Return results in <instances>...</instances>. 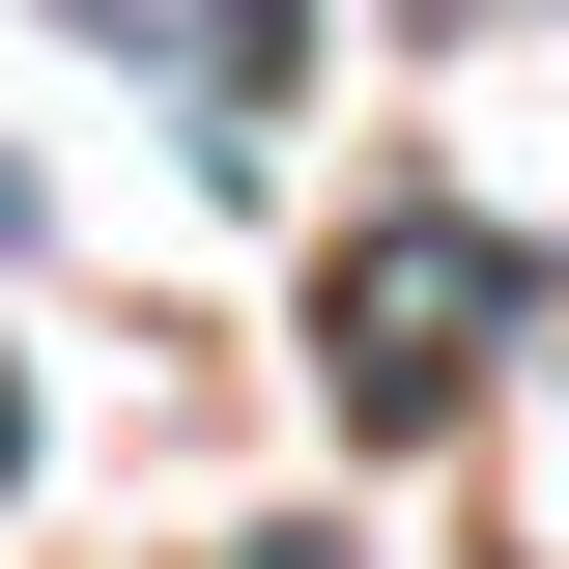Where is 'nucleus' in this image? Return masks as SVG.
<instances>
[{"instance_id":"f257e3e1","label":"nucleus","mask_w":569,"mask_h":569,"mask_svg":"<svg viewBox=\"0 0 569 569\" xmlns=\"http://www.w3.org/2000/svg\"><path fill=\"white\" fill-rule=\"evenodd\" d=\"M485 342H512V228L370 200V228H342V284H313V370H342V427H456V399H485Z\"/></svg>"},{"instance_id":"f03ea898","label":"nucleus","mask_w":569,"mask_h":569,"mask_svg":"<svg viewBox=\"0 0 569 569\" xmlns=\"http://www.w3.org/2000/svg\"><path fill=\"white\" fill-rule=\"evenodd\" d=\"M86 58H142L200 142H284V0H58Z\"/></svg>"},{"instance_id":"7ed1b4c3","label":"nucleus","mask_w":569,"mask_h":569,"mask_svg":"<svg viewBox=\"0 0 569 569\" xmlns=\"http://www.w3.org/2000/svg\"><path fill=\"white\" fill-rule=\"evenodd\" d=\"M0 485H29V399H0Z\"/></svg>"}]
</instances>
